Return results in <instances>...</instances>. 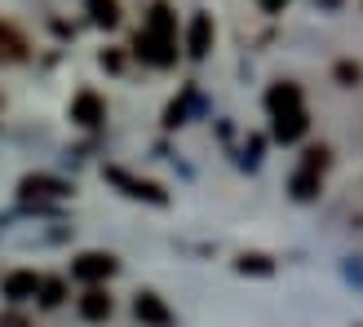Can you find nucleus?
Here are the masks:
<instances>
[{
  "mask_svg": "<svg viewBox=\"0 0 363 327\" xmlns=\"http://www.w3.org/2000/svg\"><path fill=\"white\" fill-rule=\"evenodd\" d=\"M306 129H311V120H306V111L297 106V111H279L275 124H270V137L275 142H297Z\"/></svg>",
  "mask_w": 363,
  "mask_h": 327,
  "instance_id": "obj_10",
  "label": "nucleus"
},
{
  "mask_svg": "<svg viewBox=\"0 0 363 327\" xmlns=\"http://www.w3.org/2000/svg\"><path fill=\"white\" fill-rule=\"evenodd\" d=\"M266 106H270V115H279V111H297V106H301V88H297L293 80L270 84V88H266Z\"/></svg>",
  "mask_w": 363,
  "mask_h": 327,
  "instance_id": "obj_11",
  "label": "nucleus"
},
{
  "mask_svg": "<svg viewBox=\"0 0 363 327\" xmlns=\"http://www.w3.org/2000/svg\"><path fill=\"white\" fill-rule=\"evenodd\" d=\"M18 195L23 199H62V195H71V181H62V177H45V173H31V177H23L18 181Z\"/></svg>",
  "mask_w": 363,
  "mask_h": 327,
  "instance_id": "obj_4",
  "label": "nucleus"
},
{
  "mask_svg": "<svg viewBox=\"0 0 363 327\" xmlns=\"http://www.w3.org/2000/svg\"><path fill=\"white\" fill-rule=\"evenodd\" d=\"M71 120H76L80 129H98V124L106 120V102L84 88V93H76V102H71Z\"/></svg>",
  "mask_w": 363,
  "mask_h": 327,
  "instance_id": "obj_6",
  "label": "nucleus"
},
{
  "mask_svg": "<svg viewBox=\"0 0 363 327\" xmlns=\"http://www.w3.org/2000/svg\"><path fill=\"white\" fill-rule=\"evenodd\" d=\"M328 164H333V151L328 147H311L301 155V168H315V173H328Z\"/></svg>",
  "mask_w": 363,
  "mask_h": 327,
  "instance_id": "obj_16",
  "label": "nucleus"
},
{
  "mask_svg": "<svg viewBox=\"0 0 363 327\" xmlns=\"http://www.w3.org/2000/svg\"><path fill=\"white\" fill-rule=\"evenodd\" d=\"M0 327H27V323L18 319V314H5V319H0Z\"/></svg>",
  "mask_w": 363,
  "mask_h": 327,
  "instance_id": "obj_21",
  "label": "nucleus"
},
{
  "mask_svg": "<svg viewBox=\"0 0 363 327\" xmlns=\"http://www.w3.org/2000/svg\"><path fill=\"white\" fill-rule=\"evenodd\" d=\"M164 124H169V129H177V124H186V102H173L169 111H164Z\"/></svg>",
  "mask_w": 363,
  "mask_h": 327,
  "instance_id": "obj_17",
  "label": "nucleus"
},
{
  "mask_svg": "<svg viewBox=\"0 0 363 327\" xmlns=\"http://www.w3.org/2000/svg\"><path fill=\"white\" fill-rule=\"evenodd\" d=\"M240 270H244V275H270V270H275V261L262 257V252H244V257H240Z\"/></svg>",
  "mask_w": 363,
  "mask_h": 327,
  "instance_id": "obj_15",
  "label": "nucleus"
},
{
  "mask_svg": "<svg viewBox=\"0 0 363 327\" xmlns=\"http://www.w3.org/2000/svg\"><path fill=\"white\" fill-rule=\"evenodd\" d=\"M111 310H116V301H111V292H106L102 283H94V287L80 297V314H84L89 323H106V319H111Z\"/></svg>",
  "mask_w": 363,
  "mask_h": 327,
  "instance_id": "obj_8",
  "label": "nucleus"
},
{
  "mask_svg": "<svg viewBox=\"0 0 363 327\" xmlns=\"http://www.w3.org/2000/svg\"><path fill=\"white\" fill-rule=\"evenodd\" d=\"M208 49H213V18L195 13L191 31H186V53H191V58H208Z\"/></svg>",
  "mask_w": 363,
  "mask_h": 327,
  "instance_id": "obj_9",
  "label": "nucleus"
},
{
  "mask_svg": "<svg viewBox=\"0 0 363 327\" xmlns=\"http://www.w3.org/2000/svg\"><path fill=\"white\" fill-rule=\"evenodd\" d=\"M84 13L94 18V27H106L111 31L120 23V0H84Z\"/></svg>",
  "mask_w": 363,
  "mask_h": 327,
  "instance_id": "obj_12",
  "label": "nucleus"
},
{
  "mask_svg": "<svg viewBox=\"0 0 363 327\" xmlns=\"http://www.w3.org/2000/svg\"><path fill=\"white\" fill-rule=\"evenodd\" d=\"M40 275H35V270H13V275H5L0 279V292H5L13 305H23V301H35L40 297Z\"/></svg>",
  "mask_w": 363,
  "mask_h": 327,
  "instance_id": "obj_5",
  "label": "nucleus"
},
{
  "mask_svg": "<svg viewBox=\"0 0 363 327\" xmlns=\"http://www.w3.org/2000/svg\"><path fill=\"white\" fill-rule=\"evenodd\" d=\"M71 275L84 279V283H106L116 275V257L111 252H80V257L71 261Z\"/></svg>",
  "mask_w": 363,
  "mask_h": 327,
  "instance_id": "obj_3",
  "label": "nucleus"
},
{
  "mask_svg": "<svg viewBox=\"0 0 363 327\" xmlns=\"http://www.w3.org/2000/svg\"><path fill=\"white\" fill-rule=\"evenodd\" d=\"M102 67L106 71H120V53H102Z\"/></svg>",
  "mask_w": 363,
  "mask_h": 327,
  "instance_id": "obj_20",
  "label": "nucleus"
},
{
  "mask_svg": "<svg viewBox=\"0 0 363 327\" xmlns=\"http://www.w3.org/2000/svg\"><path fill=\"white\" fill-rule=\"evenodd\" d=\"M319 181H323V173L297 168V173H293V199H315V195H319Z\"/></svg>",
  "mask_w": 363,
  "mask_h": 327,
  "instance_id": "obj_13",
  "label": "nucleus"
},
{
  "mask_svg": "<svg viewBox=\"0 0 363 327\" xmlns=\"http://www.w3.org/2000/svg\"><path fill=\"white\" fill-rule=\"evenodd\" d=\"M359 76H363V71H359L354 62H341V67H337V80H346V84H359Z\"/></svg>",
  "mask_w": 363,
  "mask_h": 327,
  "instance_id": "obj_18",
  "label": "nucleus"
},
{
  "mask_svg": "<svg viewBox=\"0 0 363 327\" xmlns=\"http://www.w3.org/2000/svg\"><path fill=\"white\" fill-rule=\"evenodd\" d=\"M35 301H40L45 310H58V305L67 301V283H62V279H45V283H40V297H35Z\"/></svg>",
  "mask_w": 363,
  "mask_h": 327,
  "instance_id": "obj_14",
  "label": "nucleus"
},
{
  "mask_svg": "<svg viewBox=\"0 0 363 327\" xmlns=\"http://www.w3.org/2000/svg\"><path fill=\"white\" fill-rule=\"evenodd\" d=\"M133 58H142L147 67H173L177 62V13L164 5V0H155L147 9V23L142 31L133 35Z\"/></svg>",
  "mask_w": 363,
  "mask_h": 327,
  "instance_id": "obj_1",
  "label": "nucleus"
},
{
  "mask_svg": "<svg viewBox=\"0 0 363 327\" xmlns=\"http://www.w3.org/2000/svg\"><path fill=\"white\" fill-rule=\"evenodd\" d=\"M323 5H337V0H323Z\"/></svg>",
  "mask_w": 363,
  "mask_h": 327,
  "instance_id": "obj_22",
  "label": "nucleus"
},
{
  "mask_svg": "<svg viewBox=\"0 0 363 327\" xmlns=\"http://www.w3.org/2000/svg\"><path fill=\"white\" fill-rule=\"evenodd\" d=\"M133 314H138L142 323H147V327H169V323H173L169 305L160 301L155 292H138V297H133Z\"/></svg>",
  "mask_w": 363,
  "mask_h": 327,
  "instance_id": "obj_7",
  "label": "nucleus"
},
{
  "mask_svg": "<svg viewBox=\"0 0 363 327\" xmlns=\"http://www.w3.org/2000/svg\"><path fill=\"white\" fill-rule=\"evenodd\" d=\"M257 5H262L266 13H284V5H288V0H257Z\"/></svg>",
  "mask_w": 363,
  "mask_h": 327,
  "instance_id": "obj_19",
  "label": "nucleus"
},
{
  "mask_svg": "<svg viewBox=\"0 0 363 327\" xmlns=\"http://www.w3.org/2000/svg\"><path fill=\"white\" fill-rule=\"evenodd\" d=\"M106 181H111V186H120L124 195H133V199H147V204H169V190H164V186L142 181V177L124 173V168H106Z\"/></svg>",
  "mask_w": 363,
  "mask_h": 327,
  "instance_id": "obj_2",
  "label": "nucleus"
}]
</instances>
